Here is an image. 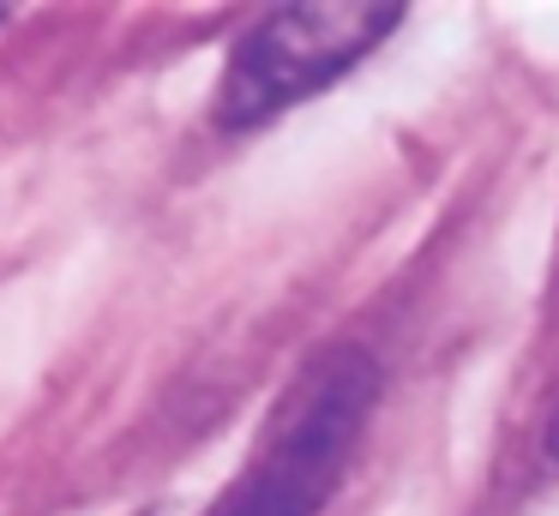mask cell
Wrapping results in <instances>:
<instances>
[{
	"mask_svg": "<svg viewBox=\"0 0 559 516\" xmlns=\"http://www.w3.org/2000/svg\"><path fill=\"white\" fill-rule=\"evenodd\" d=\"M397 24H403V7H391V0H307V7L265 12L223 60L211 120L223 132L265 127L283 108L337 84Z\"/></svg>",
	"mask_w": 559,
	"mask_h": 516,
	"instance_id": "obj_2",
	"label": "cell"
},
{
	"mask_svg": "<svg viewBox=\"0 0 559 516\" xmlns=\"http://www.w3.org/2000/svg\"><path fill=\"white\" fill-rule=\"evenodd\" d=\"M547 451H554V463H559V408H554V427H547Z\"/></svg>",
	"mask_w": 559,
	"mask_h": 516,
	"instance_id": "obj_4",
	"label": "cell"
},
{
	"mask_svg": "<svg viewBox=\"0 0 559 516\" xmlns=\"http://www.w3.org/2000/svg\"><path fill=\"white\" fill-rule=\"evenodd\" d=\"M379 403V360L361 343H325L277 396L241 475L205 516H319L355 463Z\"/></svg>",
	"mask_w": 559,
	"mask_h": 516,
	"instance_id": "obj_1",
	"label": "cell"
},
{
	"mask_svg": "<svg viewBox=\"0 0 559 516\" xmlns=\"http://www.w3.org/2000/svg\"><path fill=\"white\" fill-rule=\"evenodd\" d=\"M133 516H181L175 504H145V511H133Z\"/></svg>",
	"mask_w": 559,
	"mask_h": 516,
	"instance_id": "obj_3",
	"label": "cell"
},
{
	"mask_svg": "<svg viewBox=\"0 0 559 516\" xmlns=\"http://www.w3.org/2000/svg\"><path fill=\"white\" fill-rule=\"evenodd\" d=\"M7 12H13V7H0V24H7Z\"/></svg>",
	"mask_w": 559,
	"mask_h": 516,
	"instance_id": "obj_5",
	"label": "cell"
}]
</instances>
